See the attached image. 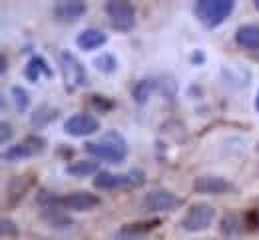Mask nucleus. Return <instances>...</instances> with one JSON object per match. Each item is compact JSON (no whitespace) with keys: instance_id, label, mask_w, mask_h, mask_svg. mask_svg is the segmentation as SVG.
I'll return each mask as SVG.
<instances>
[{"instance_id":"b1692460","label":"nucleus","mask_w":259,"mask_h":240,"mask_svg":"<svg viewBox=\"0 0 259 240\" xmlns=\"http://www.w3.org/2000/svg\"><path fill=\"white\" fill-rule=\"evenodd\" d=\"M4 72H6V56L2 54V74H4Z\"/></svg>"},{"instance_id":"0eeeda50","label":"nucleus","mask_w":259,"mask_h":240,"mask_svg":"<svg viewBox=\"0 0 259 240\" xmlns=\"http://www.w3.org/2000/svg\"><path fill=\"white\" fill-rule=\"evenodd\" d=\"M58 64H60L62 78L70 90H76L86 84V68L70 50H62L58 54Z\"/></svg>"},{"instance_id":"f8f14e48","label":"nucleus","mask_w":259,"mask_h":240,"mask_svg":"<svg viewBox=\"0 0 259 240\" xmlns=\"http://www.w3.org/2000/svg\"><path fill=\"white\" fill-rule=\"evenodd\" d=\"M233 188V184L223 176H198L194 180V190L198 194H211V196H219L225 194Z\"/></svg>"},{"instance_id":"f03ea898","label":"nucleus","mask_w":259,"mask_h":240,"mask_svg":"<svg viewBox=\"0 0 259 240\" xmlns=\"http://www.w3.org/2000/svg\"><path fill=\"white\" fill-rule=\"evenodd\" d=\"M44 208L52 212H90L100 206V196L92 192H72L44 198Z\"/></svg>"},{"instance_id":"6ab92c4d","label":"nucleus","mask_w":259,"mask_h":240,"mask_svg":"<svg viewBox=\"0 0 259 240\" xmlns=\"http://www.w3.org/2000/svg\"><path fill=\"white\" fill-rule=\"evenodd\" d=\"M10 94H12V102H14L16 110H18V112H26V108L30 106V96H28V92H26L24 88H20V86H14V88L10 90Z\"/></svg>"},{"instance_id":"bb28decb","label":"nucleus","mask_w":259,"mask_h":240,"mask_svg":"<svg viewBox=\"0 0 259 240\" xmlns=\"http://www.w3.org/2000/svg\"><path fill=\"white\" fill-rule=\"evenodd\" d=\"M257 152H259V142H257Z\"/></svg>"},{"instance_id":"39448f33","label":"nucleus","mask_w":259,"mask_h":240,"mask_svg":"<svg viewBox=\"0 0 259 240\" xmlns=\"http://www.w3.org/2000/svg\"><path fill=\"white\" fill-rule=\"evenodd\" d=\"M106 16L118 32H130L136 28V8L126 0H110L106 2Z\"/></svg>"},{"instance_id":"412c9836","label":"nucleus","mask_w":259,"mask_h":240,"mask_svg":"<svg viewBox=\"0 0 259 240\" xmlns=\"http://www.w3.org/2000/svg\"><path fill=\"white\" fill-rule=\"evenodd\" d=\"M2 234L4 236H16L18 234V230H16V224L12 222V220H8V218H2Z\"/></svg>"},{"instance_id":"f3484780","label":"nucleus","mask_w":259,"mask_h":240,"mask_svg":"<svg viewBox=\"0 0 259 240\" xmlns=\"http://www.w3.org/2000/svg\"><path fill=\"white\" fill-rule=\"evenodd\" d=\"M24 74H26V78L30 80V82H38V78L44 74V76H50V68H48V64H46V60L40 58V56H32L30 62H28V66H26V70H24Z\"/></svg>"},{"instance_id":"dca6fc26","label":"nucleus","mask_w":259,"mask_h":240,"mask_svg":"<svg viewBox=\"0 0 259 240\" xmlns=\"http://www.w3.org/2000/svg\"><path fill=\"white\" fill-rule=\"evenodd\" d=\"M241 230H243V224H241L239 214L227 212V214L221 218V232H223V236H227V238H237V236L241 234Z\"/></svg>"},{"instance_id":"20e7f679","label":"nucleus","mask_w":259,"mask_h":240,"mask_svg":"<svg viewBox=\"0 0 259 240\" xmlns=\"http://www.w3.org/2000/svg\"><path fill=\"white\" fill-rule=\"evenodd\" d=\"M233 8H235L233 0H200V2H196L194 12L202 24L213 28V26L225 22L231 16Z\"/></svg>"},{"instance_id":"a211bd4d","label":"nucleus","mask_w":259,"mask_h":240,"mask_svg":"<svg viewBox=\"0 0 259 240\" xmlns=\"http://www.w3.org/2000/svg\"><path fill=\"white\" fill-rule=\"evenodd\" d=\"M152 92H154V82H150V80H140V82L134 86L132 96H134V100H136L138 104H144V102H148V98L152 96Z\"/></svg>"},{"instance_id":"6e6552de","label":"nucleus","mask_w":259,"mask_h":240,"mask_svg":"<svg viewBox=\"0 0 259 240\" xmlns=\"http://www.w3.org/2000/svg\"><path fill=\"white\" fill-rule=\"evenodd\" d=\"M44 138L36 136V134H30L28 138H24L22 142L6 148L2 152V160L4 162H20V160H26V158H32L36 154H40L44 150Z\"/></svg>"},{"instance_id":"a878e982","label":"nucleus","mask_w":259,"mask_h":240,"mask_svg":"<svg viewBox=\"0 0 259 240\" xmlns=\"http://www.w3.org/2000/svg\"><path fill=\"white\" fill-rule=\"evenodd\" d=\"M257 110H259V96H257Z\"/></svg>"},{"instance_id":"393cba45","label":"nucleus","mask_w":259,"mask_h":240,"mask_svg":"<svg viewBox=\"0 0 259 240\" xmlns=\"http://www.w3.org/2000/svg\"><path fill=\"white\" fill-rule=\"evenodd\" d=\"M255 8L259 10V0H255Z\"/></svg>"},{"instance_id":"9b49d317","label":"nucleus","mask_w":259,"mask_h":240,"mask_svg":"<svg viewBox=\"0 0 259 240\" xmlns=\"http://www.w3.org/2000/svg\"><path fill=\"white\" fill-rule=\"evenodd\" d=\"M86 14V2L82 0H62L54 6V18L58 22H76Z\"/></svg>"},{"instance_id":"4be33fe9","label":"nucleus","mask_w":259,"mask_h":240,"mask_svg":"<svg viewBox=\"0 0 259 240\" xmlns=\"http://www.w3.org/2000/svg\"><path fill=\"white\" fill-rule=\"evenodd\" d=\"M112 240H142V236H138V232H134V230H130V228H126L124 232H120V234H116Z\"/></svg>"},{"instance_id":"1a4fd4ad","label":"nucleus","mask_w":259,"mask_h":240,"mask_svg":"<svg viewBox=\"0 0 259 240\" xmlns=\"http://www.w3.org/2000/svg\"><path fill=\"white\" fill-rule=\"evenodd\" d=\"M142 206L146 212H171V210H178L182 206V198L169 190L157 188V190H152L144 196Z\"/></svg>"},{"instance_id":"f257e3e1","label":"nucleus","mask_w":259,"mask_h":240,"mask_svg":"<svg viewBox=\"0 0 259 240\" xmlns=\"http://www.w3.org/2000/svg\"><path fill=\"white\" fill-rule=\"evenodd\" d=\"M84 150L98 160L110 162V164H120L128 156V142L120 132L110 130L102 134L98 140L84 144Z\"/></svg>"},{"instance_id":"4468645a","label":"nucleus","mask_w":259,"mask_h":240,"mask_svg":"<svg viewBox=\"0 0 259 240\" xmlns=\"http://www.w3.org/2000/svg\"><path fill=\"white\" fill-rule=\"evenodd\" d=\"M235 42L245 50H259V26L257 24H245L237 28Z\"/></svg>"},{"instance_id":"aec40b11","label":"nucleus","mask_w":259,"mask_h":240,"mask_svg":"<svg viewBox=\"0 0 259 240\" xmlns=\"http://www.w3.org/2000/svg\"><path fill=\"white\" fill-rule=\"evenodd\" d=\"M94 66H96V70H100L104 74H112L118 68V60L114 58L110 52H106V54H100L94 60Z\"/></svg>"},{"instance_id":"9d476101","label":"nucleus","mask_w":259,"mask_h":240,"mask_svg":"<svg viewBox=\"0 0 259 240\" xmlns=\"http://www.w3.org/2000/svg\"><path fill=\"white\" fill-rule=\"evenodd\" d=\"M98 130H100V120L94 114H86V112L72 114L64 122V132L70 136H90Z\"/></svg>"},{"instance_id":"2eb2a0df","label":"nucleus","mask_w":259,"mask_h":240,"mask_svg":"<svg viewBox=\"0 0 259 240\" xmlns=\"http://www.w3.org/2000/svg\"><path fill=\"white\" fill-rule=\"evenodd\" d=\"M66 172L74 178H86V176L98 174L100 168H98V162H94V160H76L66 166Z\"/></svg>"},{"instance_id":"7ed1b4c3","label":"nucleus","mask_w":259,"mask_h":240,"mask_svg":"<svg viewBox=\"0 0 259 240\" xmlns=\"http://www.w3.org/2000/svg\"><path fill=\"white\" fill-rule=\"evenodd\" d=\"M146 184V172L142 168H132L122 174L100 170L94 178V186L98 190H136Z\"/></svg>"},{"instance_id":"5701e85b","label":"nucleus","mask_w":259,"mask_h":240,"mask_svg":"<svg viewBox=\"0 0 259 240\" xmlns=\"http://www.w3.org/2000/svg\"><path fill=\"white\" fill-rule=\"evenodd\" d=\"M0 128H2V136H0V142H2V144H6V142H8V138L12 136V126H10L8 122H2V124H0Z\"/></svg>"},{"instance_id":"ddd939ff","label":"nucleus","mask_w":259,"mask_h":240,"mask_svg":"<svg viewBox=\"0 0 259 240\" xmlns=\"http://www.w3.org/2000/svg\"><path fill=\"white\" fill-rule=\"evenodd\" d=\"M106 42H108V36L104 34L102 30H98V28H86V30H82V32L78 34V38H76L78 48H80V50H86V52L102 48Z\"/></svg>"},{"instance_id":"423d86ee","label":"nucleus","mask_w":259,"mask_h":240,"mask_svg":"<svg viewBox=\"0 0 259 240\" xmlns=\"http://www.w3.org/2000/svg\"><path fill=\"white\" fill-rule=\"evenodd\" d=\"M213 220H215V208L206 202H196L186 210L180 224L186 232H202L213 224Z\"/></svg>"}]
</instances>
